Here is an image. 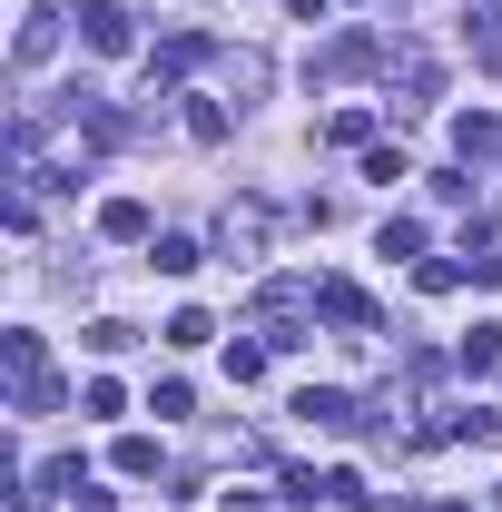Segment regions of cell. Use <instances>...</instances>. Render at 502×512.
<instances>
[{"instance_id": "cell-5", "label": "cell", "mask_w": 502, "mask_h": 512, "mask_svg": "<svg viewBox=\"0 0 502 512\" xmlns=\"http://www.w3.org/2000/svg\"><path fill=\"white\" fill-rule=\"evenodd\" d=\"M197 60H207V40H197V30H188V40H168V50L148 60V89H168V79H188Z\"/></svg>"}, {"instance_id": "cell-11", "label": "cell", "mask_w": 502, "mask_h": 512, "mask_svg": "<svg viewBox=\"0 0 502 512\" xmlns=\"http://www.w3.org/2000/svg\"><path fill=\"white\" fill-rule=\"evenodd\" d=\"M325 138H335V148H365V138H375V119H365V109H335V128H325Z\"/></svg>"}, {"instance_id": "cell-12", "label": "cell", "mask_w": 502, "mask_h": 512, "mask_svg": "<svg viewBox=\"0 0 502 512\" xmlns=\"http://www.w3.org/2000/svg\"><path fill=\"white\" fill-rule=\"evenodd\" d=\"M365 178H375V188H394V178H414V168H404V148H365Z\"/></svg>"}, {"instance_id": "cell-1", "label": "cell", "mask_w": 502, "mask_h": 512, "mask_svg": "<svg viewBox=\"0 0 502 512\" xmlns=\"http://www.w3.org/2000/svg\"><path fill=\"white\" fill-rule=\"evenodd\" d=\"M79 40H89L99 60H128V40H138V30H128L119 0H79Z\"/></svg>"}, {"instance_id": "cell-6", "label": "cell", "mask_w": 502, "mask_h": 512, "mask_svg": "<svg viewBox=\"0 0 502 512\" xmlns=\"http://www.w3.org/2000/svg\"><path fill=\"white\" fill-rule=\"evenodd\" d=\"M453 355H463V375H502V325H473Z\"/></svg>"}, {"instance_id": "cell-7", "label": "cell", "mask_w": 502, "mask_h": 512, "mask_svg": "<svg viewBox=\"0 0 502 512\" xmlns=\"http://www.w3.org/2000/svg\"><path fill=\"white\" fill-rule=\"evenodd\" d=\"M99 237H148V207H138V197H109V207H99Z\"/></svg>"}, {"instance_id": "cell-10", "label": "cell", "mask_w": 502, "mask_h": 512, "mask_svg": "<svg viewBox=\"0 0 502 512\" xmlns=\"http://www.w3.org/2000/svg\"><path fill=\"white\" fill-rule=\"evenodd\" d=\"M148 266H158V276H188V266H197V237H158Z\"/></svg>"}, {"instance_id": "cell-2", "label": "cell", "mask_w": 502, "mask_h": 512, "mask_svg": "<svg viewBox=\"0 0 502 512\" xmlns=\"http://www.w3.org/2000/svg\"><path fill=\"white\" fill-rule=\"evenodd\" d=\"M266 237H276V207H256V197L227 207V247H237V256H266Z\"/></svg>"}, {"instance_id": "cell-13", "label": "cell", "mask_w": 502, "mask_h": 512, "mask_svg": "<svg viewBox=\"0 0 502 512\" xmlns=\"http://www.w3.org/2000/svg\"><path fill=\"white\" fill-rule=\"evenodd\" d=\"M119 473H158V444L148 434H119Z\"/></svg>"}, {"instance_id": "cell-4", "label": "cell", "mask_w": 502, "mask_h": 512, "mask_svg": "<svg viewBox=\"0 0 502 512\" xmlns=\"http://www.w3.org/2000/svg\"><path fill=\"white\" fill-rule=\"evenodd\" d=\"M315 316H325V325H355V335H365V325H375V306H365L355 286H315Z\"/></svg>"}, {"instance_id": "cell-3", "label": "cell", "mask_w": 502, "mask_h": 512, "mask_svg": "<svg viewBox=\"0 0 502 512\" xmlns=\"http://www.w3.org/2000/svg\"><path fill=\"white\" fill-rule=\"evenodd\" d=\"M296 414H306L315 434H345V424H355V404H345L335 384H306V394H296Z\"/></svg>"}, {"instance_id": "cell-9", "label": "cell", "mask_w": 502, "mask_h": 512, "mask_svg": "<svg viewBox=\"0 0 502 512\" xmlns=\"http://www.w3.org/2000/svg\"><path fill=\"white\" fill-rule=\"evenodd\" d=\"M50 40H60V10H30V30H20V69L50 60Z\"/></svg>"}, {"instance_id": "cell-8", "label": "cell", "mask_w": 502, "mask_h": 512, "mask_svg": "<svg viewBox=\"0 0 502 512\" xmlns=\"http://www.w3.org/2000/svg\"><path fill=\"white\" fill-rule=\"evenodd\" d=\"M453 148L463 158H502V119H453Z\"/></svg>"}]
</instances>
